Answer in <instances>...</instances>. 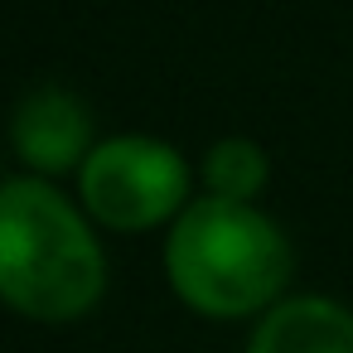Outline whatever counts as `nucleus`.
<instances>
[{"label":"nucleus","mask_w":353,"mask_h":353,"mask_svg":"<svg viewBox=\"0 0 353 353\" xmlns=\"http://www.w3.org/2000/svg\"><path fill=\"white\" fill-rule=\"evenodd\" d=\"M247 353H353V314L324 295L285 300L256 324Z\"/></svg>","instance_id":"39448f33"},{"label":"nucleus","mask_w":353,"mask_h":353,"mask_svg":"<svg viewBox=\"0 0 353 353\" xmlns=\"http://www.w3.org/2000/svg\"><path fill=\"white\" fill-rule=\"evenodd\" d=\"M203 184L213 199H232V203H252L266 184V150L232 136V141H218L208 155H203Z\"/></svg>","instance_id":"423d86ee"},{"label":"nucleus","mask_w":353,"mask_h":353,"mask_svg":"<svg viewBox=\"0 0 353 353\" xmlns=\"http://www.w3.org/2000/svg\"><path fill=\"white\" fill-rule=\"evenodd\" d=\"M165 266L179 300L213 319H232L256 314L281 295V285L290 281V242L252 203L208 194L174 218Z\"/></svg>","instance_id":"f03ea898"},{"label":"nucleus","mask_w":353,"mask_h":353,"mask_svg":"<svg viewBox=\"0 0 353 353\" xmlns=\"http://www.w3.org/2000/svg\"><path fill=\"white\" fill-rule=\"evenodd\" d=\"M10 141H15L20 160L34 165L39 174H68L73 165L88 160L92 112L63 88H39L15 107Z\"/></svg>","instance_id":"20e7f679"},{"label":"nucleus","mask_w":353,"mask_h":353,"mask_svg":"<svg viewBox=\"0 0 353 353\" xmlns=\"http://www.w3.org/2000/svg\"><path fill=\"white\" fill-rule=\"evenodd\" d=\"M189 170L174 145L150 136H117L83 160V203L117 232L155 228L184 213Z\"/></svg>","instance_id":"7ed1b4c3"},{"label":"nucleus","mask_w":353,"mask_h":353,"mask_svg":"<svg viewBox=\"0 0 353 353\" xmlns=\"http://www.w3.org/2000/svg\"><path fill=\"white\" fill-rule=\"evenodd\" d=\"M107 290V261L73 203L44 179L0 184V300L30 319L63 324Z\"/></svg>","instance_id":"f257e3e1"}]
</instances>
